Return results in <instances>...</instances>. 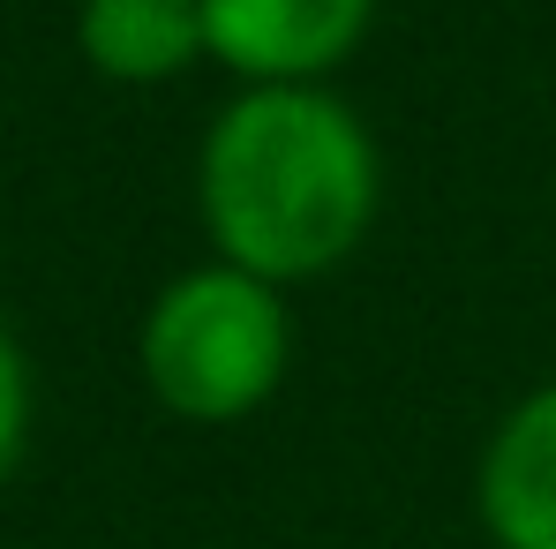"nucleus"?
Masks as SVG:
<instances>
[{"mask_svg": "<svg viewBox=\"0 0 556 549\" xmlns=\"http://www.w3.org/2000/svg\"><path fill=\"white\" fill-rule=\"evenodd\" d=\"M84 53L121 84H159L203 53V0H84Z\"/></svg>", "mask_w": 556, "mask_h": 549, "instance_id": "5", "label": "nucleus"}, {"mask_svg": "<svg viewBox=\"0 0 556 549\" xmlns=\"http://www.w3.org/2000/svg\"><path fill=\"white\" fill-rule=\"evenodd\" d=\"M376 0H203V46L264 91L354 53Z\"/></svg>", "mask_w": 556, "mask_h": 549, "instance_id": "3", "label": "nucleus"}, {"mask_svg": "<svg viewBox=\"0 0 556 549\" xmlns=\"http://www.w3.org/2000/svg\"><path fill=\"white\" fill-rule=\"evenodd\" d=\"M23 422H30V384H23V354H15L8 332H0V474L23 452Z\"/></svg>", "mask_w": 556, "mask_h": 549, "instance_id": "6", "label": "nucleus"}, {"mask_svg": "<svg viewBox=\"0 0 556 549\" xmlns=\"http://www.w3.org/2000/svg\"><path fill=\"white\" fill-rule=\"evenodd\" d=\"M143 376L188 422H241L286 376V309L264 278L188 272L159 294L143 324Z\"/></svg>", "mask_w": 556, "mask_h": 549, "instance_id": "2", "label": "nucleus"}, {"mask_svg": "<svg viewBox=\"0 0 556 549\" xmlns=\"http://www.w3.org/2000/svg\"><path fill=\"white\" fill-rule=\"evenodd\" d=\"M481 520L504 549H556V384L519 399L481 452Z\"/></svg>", "mask_w": 556, "mask_h": 549, "instance_id": "4", "label": "nucleus"}, {"mask_svg": "<svg viewBox=\"0 0 556 549\" xmlns=\"http://www.w3.org/2000/svg\"><path fill=\"white\" fill-rule=\"evenodd\" d=\"M376 211V151L324 91L278 84L218 113L203 144V219L249 278H308L339 264Z\"/></svg>", "mask_w": 556, "mask_h": 549, "instance_id": "1", "label": "nucleus"}]
</instances>
